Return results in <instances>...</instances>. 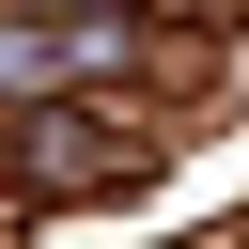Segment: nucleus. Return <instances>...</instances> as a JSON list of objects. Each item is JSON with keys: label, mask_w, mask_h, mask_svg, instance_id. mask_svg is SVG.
<instances>
[{"label": "nucleus", "mask_w": 249, "mask_h": 249, "mask_svg": "<svg viewBox=\"0 0 249 249\" xmlns=\"http://www.w3.org/2000/svg\"><path fill=\"white\" fill-rule=\"evenodd\" d=\"M171 109L156 93H47V109H16V156H0V202H16V233L31 218H78V202H124V187H156L171 171Z\"/></svg>", "instance_id": "obj_1"}]
</instances>
